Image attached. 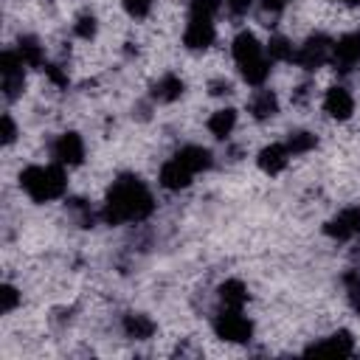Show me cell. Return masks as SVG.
<instances>
[{"mask_svg":"<svg viewBox=\"0 0 360 360\" xmlns=\"http://www.w3.org/2000/svg\"><path fill=\"white\" fill-rule=\"evenodd\" d=\"M231 53H233L236 65H248V62H253V59L264 56V53H262L259 39H256L250 31H239V34L233 37V42H231Z\"/></svg>","mask_w":360,"mask_h":360,"instance_id":"obj_15","label":"cell"},{"mask_svg":"<svg viewBox=\"0 0 360 360\" xmlns=\"http://www.w3.org/2000/svg\"><path fill=\"white\" fill-rule=\"evenodd\" d=\"M20 188L34 200V202H48L65 194L68 177L62 166H28L20 172Z\"/></svg>","mask_w":360,"mask_h":360,"instance_id":"obj_2","label":"cell"},{"mask_svg":"<svg viewBox=\"0 0 360 360\" xmlns=\"http://www.w3.org/2000/svg\"><path fill=\"white\" fill-rule=\"evenodd\" d=\"M42 70H45V76H48V82H51L53 87H59V90L68 87V73L62 70V65H45Z\"/></svg>","mask_w":360,"mask_h":360,"instance_id":"obj_28","label":"cell"},{"mask_svg":"<svg viewBox=\"0 0 360 360\" xmlns=\"http://www.w3.org/2000/svg\"><path fill=\"white\" fill-rule=\"evenodd\" d=\"M309 93H312V90H309V84L295 87V90H292V104H307V101H309Z\"/></svg>","mask_w":360,"mask_h":360,"instance_id":"obj_35","label":"cell"},{"mask_svg":"<svg viewBox=\"0 0 360 360\" xmlns=\"http://www.w3.org/2000/svg\"><path fill=\"white\" fill-rule=\"evenodd\" d=\"M191 172L177 160V158H172V160H166L163 166H160V174H158V180H160V186L163 188H169V191H180V188H186L188 183H191Z\"/></svg>","mask_w":360,"mask_h":360,"instance_id":"obj_14","label":"cell"},{"mask_svg":"<svg viewBox=\"0 0 360 360\" xmlns=\"http://www.w3.org/2000/svg\"><path fill=\"white\" fill-rule=\"evenodd\" d=\"M329 62H332L335 70H340V73H349L352 68H357V65H360V31L340 37V39L332 45V59H329Z\"/></svg>","mask_w":360,"mask_h":360,"instance_id":"obj_9","label":"cell"},{"mask_svg":"<svg viewBox=\"0 0 360 360\" xmlns=\"http://www.w3.org/2000/svg\"><path fill=\"white\" fill-rule=\"evenodd\" d=\"M256 163H259V169H262L264 174H278V172H284L287 163H290V149H287V143H270V146H264V149L259 152Z\"/></svg>","mask_w":360,"mask_h":360,"instance_id":"obj_12","label":"cell"},{"mask_svg":"<svg viewBox=\"0 0 360 360\" xmlns=\"http://www.w3.org/2000/svg\"><path fill=\"white\" fill-rule=\"evenodd\" d=\"M343 287H346V295H349L352 309L360 315V273L357 270H346L343 273Z\"/></svg>","mask_w":360,"mask_h":360,"instance_id":"obj_25","label":"cell"},{"mask_svg":"<svg viewBox=\"0 0 360 360\" xmlns=\"http://www.w3.org/2000/svg\"><path fill=\"white\" fill-rule=\"evenodd\" d=\"M51 155H53V160L59 166H68V169L70 166H79L84 160V141H82V135L79 132H62L53 141Z\"/></svg>","mask_w":360,"mask_h":360,"instance_id":"obj_8","label":"cell"},{"mask_svg":"<svg viewBox=\"0 0 360 360\" xmlns=\"http://www.w3.org/2000/svg\"><path fill=\"white\" fill-rule=\"evenodd\" d=\"M340 3H346V6H360V0H340Z\"/></svg>","mask_w":360,"mask_h":360,"instance_id":"obj_36","label":"cell"},{"mask_svg":"<svg viewBox=\"0 0 360 360\" xmlns=\"http://www.w3.org/2000/svg\"><path fill=\"white\" fill-rule=\"evenodd\" d=\"M250 3H253V0H225L228 11H231V14H236V17H242V14L250 8Z\"/></svg>","mask_w":360,"mask_h":360,"instance_id":"obj_34","label":"cell"},{"mask_svg":"<svg viewBox=\"0 0 360 360\" xmlns=\"http://www.w3.org/2000/svg\"><path fill=\"white\" fill-rule=\"evenodd\" d=\"M233 127H236V110H231V107L217 110V112L208 118V132H211L214 138H219V141H225V138L233 132Z\"/></svg>","mask_w":360,"mask_h":360,"instance_id":"obj_21","label":"cell"},{"mask_svg":"<svg viewBox=\"0 0 360 360\" xmlns=\"http://www.w3.org/2000/svg\"><path fill=\"white\" fill-rule=\"evenodd\" d=\"M0 298H3V304H0L3 312H11V309L20 304V292H17V287H11V284H3Z\"/></svg>","mask_w":360,"mask_h":360,"instance_id":"obj_29","label":"cell"},{"mask_svg":"<svg viewBox=\"0 0 360 360\" xmlns=\"http://www.w3.org/2000/svg\"><path fill=\"white\" fill-rule=\"evenodd\" d=\"M323 112L335 121H346L354 112V98L346 87H329L323 96Z\"/></svg>","mask_w":360,"mask_h":360,"instance_id":"obj_10","label":"cell"},{"mask_svg":"<svg viewBox=\"0 0 360 360\" xmlns=\"http://www.w3.org/2000/svg\"><path fill=\"white\" fill-rule=\"evenodd\" d=\"M152 211H155V200L146 183L138 174H121L112 180L107 191L101 219L107 225H124V222H141Z\"/></svg>","mask_w":360,"mask_h":360,"instance_id":"obj_1","label":"cell"},{"mask_svg":"<svg viewBox=\"0 0 360 360\" xmlns=\"http://www.w3.org/2000/svg\"><path fill=\"white\" fill-rule=\"evenodd\" d=\"M22 59L17 51H3L0 56V73H3V96L6 101H14L22 87H25V73H22Z\"/></svg>","mask_w":360,"mask_h":360,"instance_id":"obj_5","label":"cell"},{"mask_svg":"<svg viewBox=\"0 0 360 360\" xmlns=\"http://www.w3.org/2000/svg\"><path fill=\"white\" fill-rule=\"evenodd\" d=\"M129 17H146L152 8V0H121Z\"/></svg>","mask_w":360,"mask_h":360,"instance_id":"obj_30","label":"cell"},{"mask_svg":"<svg viewBox=\"0 0 360 360\" xmlns=\"http://www.w3.org/2000/svg\"><path fill=\"white\" fill-rule=\"evenodd\" d=\"M267 59L270 62H292L295 59V51L290 45L287 37H270L267 42Z\"/></svg>","mask_w":360,"mask_h":360,"instance_id":"obj_23","label":"cell"},{"mask_svg":"<svg viewBox=\"0 0 360 360\" xmlns=\"http://www.w3.org/2000/svg\"><path fill=\"white\" fill-rule=\"evenodd\" d=\"M121 326H124V335L132 338V340H149V338L155 335V321H152L149 315H143V312H129V315H124Z\"/></svg>","mask_w":360,"mask_h":360,"instance_id":"obj_18","label":"cell"},{"mask_svg":"<svg viewBox=\"0 0 360 360\" xmlns=\"http://www.w3.org/2000/svg\"><path fill=\"white\" fill-rule=\"evenodd\" d=\"M174 158H177L191 174H197V172H208V169L214 166V155H211L205 146H197V143H188V146L177 149Z\"/></svg>","mask_w":360,"mask_h":360,"instance_id":"obj_13","label":"cell"},{"mask_svg":"<svg viewBox=\"0 0 360 360\" xmlns=\"http://www.w3.org/2000/svg\"><path fill=\"white\" fill-rule=\"evenodd\" d=\"M332 39L326 37V34H312V37H307V42L295 51V65L298 68H304V70H318L321 65H326L329 59H332Z\"/></svg>","mask_w":360,"mask_h":360,"instance_id":"obj_4","label":"cell"},{"mask_svg":"<svg viewBox=\"0 0 360 360\" xmlns=\"http://www.w3.org/2000/svg\"><path fill=\"white\" fill-rule=\"evenodd\" d=\"M219 11V0H191L188 14H200V17H214Z\"/></svg>","mask_w":360,"mask_h":360,"instance_id":"obj_27","label":"cell"},{"mask_svg":"<svg viewBox=\"0 0 360 360\" xmlns=\"http://www.w3.org/2000/svg\"><path fill=\"white\" fill-rule=\"evenodd\" d=\"M214 332H217V338H222L228 343H248L253 335V323L242 315V309L222 307V312H217V318H214Z\"/></svg>","mask_w":360,"mask_h":360,"instance_id":"obj_3","label":"cell"},{"mask_svg":"<svg viewBox=\"0 0 360 360\" xmlns=\"http://www.w3.org/2000/svg\"><path fill=\"white\" fill-rule=\"evenodd\" d=\"M231 90H233V87H231L228 79H211V82H208V93H211V96H228Z\"/></svg>","mask_w":360,"mask_h":360,"instance_id":"obj_33","label":"cell"},{"mask_svg":"<svg viewBox=\"0 0 360 360\" xmlns=\"http://www.w3.org/2000/svg\"><path fill=\"white\" fill-rule=\"evenodd\" d=\"M96 31H98L96 14L84 11V14H79V17H76V22H73V34H76V37H82V39H93V37H96Z\"/></svg>","mask_w":360,"mask_h":360,"instance_id":"obj_26","label":"cell"},{"mask_svg":"<svg viewBox=\"0 0 360 360\" xmlns=\"http://www.w3.org/2000/svg\"><path fill=\"white\" fill-rule=\"evenodd\" d=\"M284 6H287V0H262V14L270 17V20H276L284 11Z\"/></svg>","mask_w":360,"mask_h":360,"instance_id":"obj_32","label":"cell"},{"mask_svg":"<svg viewBox=\"0 0 360 360\" xmlns=\"http://www.w3.org/2000/svg\"><path fill=\"white\" fill-rule=\"evenodd\" d=\"M14 138H17V124H14V118L6 112V115H3V146H11Z\"/></svg>","mask_w":360,"mask_h":360,"instance_id":"obj_31","label":"cell"},{"mask_svg":"<svg viewBox=\"0 0 360 360\" xmlns=\"http://www.w3.org/2000/svg\"><path fill=\"white\" fill-rule=\"evenodd\" d=\"M352 352H354V338L346 329H338L329 338L307 346V354H352Z\"/></svg>","mask_w":360,"mask_h":360,"instance_id":"obj_11","label":"cell"},{"mask_svg":"<svg viewBox=\"0 0 360 360\" xmlns=\"http://www.w3.org/2000/svg\"><path fill=\"white\" fill-rule=\"evenodd\" d=\"M239 73H242V79L248 82V84H264V79L270 76V59L267 56H259V59H253V62H248V65H239Z\"/></svg>","mask_w":360,"mask_h":360,"instance_id":"obj_22","label":"cell"},{"mask_svg":"<svg viewBox=\"0 0 360 360\" xmlns=\"http://www.w3.org/2000/svg\"><path fill=\"white\" fill-rule=\"evenodd\" d=\"M248 112L256 118V121H267L278 112V98L273 90H256L248 101Z\"/></svg>","mask_w":360,"mask_h":360,"instance_id":"obj_17","label":"cell"},{"mask_svg":"<svg viewBox=\"0 0 360 360\" xmlns=\"http://www.w3.org/2000/svg\"><path fill=\"white\" fill-rule=\"evenodd\" d=\"M211 20H214V17L188 14V25H186V31H183V45H186L188 51H205V48L214 42L217 31H214V22H211Z\"/></svg>","mask_w":360,"mask_h":360,"instance_id":"obj_7","label":"cell"},{"mask_svg":"<svg viewBox=\"0 0 360 360\" xmlns=\"http://www.w3.org/2000/svg\"><path fill=\"white\" fill-rule=\"evenodd\" d=\"M17 53H20V59L28 65V68H45V51H42V45H39V39L37 37H20L17 39Z\"/></svg>","mask_w":360,"mask_h":360,"instance_id":"obj_20","label":"cell"},{"mask_svg":"<svg viewBox=\"0 0 360 360\" xmlns=\"http://www.w3.org/2000/svg\"><path fill=\"white\" fill-rule=\"evenodd\" d=\"M315 146H318V138H315L312 132H307V129H295V132H290V138H287L290 155H304V152H309V149H315Z\"/></svg>","mask_w":360,"mask_h":360,"instance_id":"obj_24","label":"cell"},{"mask_svg":"<svg viewBox=\"0 0 360 360\" xmlns=\"http://www.w3.org/2000/svg\"><path fill=\"white\" fill-rule=\"evenodd\" d=\"M323 233L338 239V242H349V239H357L360 236V205H349L343 211H338L326 225H323Z\"/></svg>","mask_w":360,"mask_h":360,"instance_id":"obj_6","label":"cell"},{"mask_svg":"<svg viewBox=\"0 0 360 360\" xmlns=\"http://www.w3.org/2000/svg\"><path fill=\"white\" fill-rule=\"evenodd\" d=\"M183 90H186V82L180 79V76H174V73H166V76H160L155 84H152V98L155 101H160V104H172V101H177L180 96H183Z\"/></svg>","mask_w":360,"mask_h":360,"instance_id":"obj_16","label":"cell"},{"mask_svg":"<svg viewBox=\"0 0 360 360\" xmlns=\"http://www.w3.org/2000/svg\"><path fill=\"white\" fill-rule=\"evenodd\" d=\"M219 301L222 307H233V309H242L248 304V287L239 281V278H228L219 284Z\"/></svg>","mask_w":360,"mask_h":360,"instance_id":"obj_19","label":"cell"}]
</instances>
